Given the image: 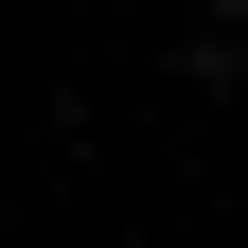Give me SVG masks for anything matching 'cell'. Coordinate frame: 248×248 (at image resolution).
Listing matches in <instances>:
<instances>
[{"instance_id": "1", "label": "cell", "mask_w": 248, "mask_h": 248, "mask_svg": "<svg viewBox=\"0 0 248 248\" xmlns=\"http://www.w3.org/2000/svg\"><path fill=\"white\" fill-rule=\"evenodd\" d=\"M160 71H177V89H195V107H231V89H248V36H177V53H160Z\"/></svg>"}, {"instance_id": "2", "label": "cell", "mask_w": 248, "mask_h": 248, "mask_svg": "<svg viewBox=\"0 0 248 248\" xmlns=\"http://www.w3.org/2000/svg\"><path fill=\"white\" fill-rule=\"evenodd\" d=\"M195 36H248V0H195Z\"/></svg>"}]
</instances>
